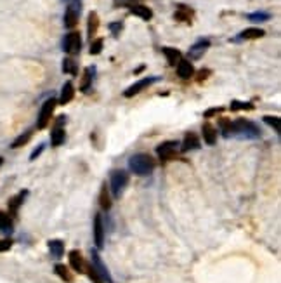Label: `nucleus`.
<instances>
[{"mask_svg":"<svg viewBox=\"0 0 281 283\" xmlns=\"http://www.w3.org/2000/svg\"><path fill=\"white\" fill-rule=\"evenodd\" d=\"M129 167L135 176H148L154 170V160L146 153H137V155L131 156Z\"/></svg>","mask_w":281,"mask_h":283,"instance_id":"obj_1","label":"nucleus"},{"mask_svg":"<svg viewBox=\"0 0 281 283\" xmlns=\"http://www.w3.org/2000/svg\"><path fill=\"white\" fill-rule=\"evenodd\" d=\"M231 136H242L246 139H257L261 136V129L245 118H238L233 122V127H231Z\"/></svg>","mask_w":281,"mask_h":283,"instance_id":"obj_2","label":"nucleus"},{"mask_svg":"<svg viewBox=\"0 0 281 283\" xmlns=\"http://www.w3.org/2000/svg\"><path fill=\"white\" fill-rule=\"evenodd\" d=\"M80 12H82V0H70L66 11H64V26L70 30H73L78 24Z\"/></svg>","mask_w":281,"mask_h":283,"instance_id":"obj_3","label":"nucleus"},{"mask_svg":"<svg viewBox=\"0 0 281 283\" xmlns=\"http://www.w3.org/2000/svg\"><path fill=\"white\" fill-rule=\"evenodd\" d=\"M56 104H57V101L54 99V97H51V99H47L44 104H42V108H40V113H38V120H37V129H45L49 124H51V118H52V113H54V108Z\"/></svg>","mask_w":281,"mask_h":283,"instance_id":"obj_4","label":"nucleus"},{"mask_svg":"<svg viewBox=\"0 0 281 283\" xmlns=\"http://www.w3.org/2000/svg\"><path fill=\"white\" fill-rule=\"evenodd\" d=\"M110 184H111V193H113V196H120L129 184V174L125 170H113L111 172Z\"/></svg>","mask_w":281,"mask_h":283,"instance_id":"obj_5","label":"nucleus"},{"mask_svg":"<svg viewBox=\"0 0 281 283\" xmlns=\"http://www.w3.org/2000/svg\"><path fill=\"white\" fill-rule=\"evenodd\" d=\"M80 49H82V37L78 32H70L63 38V51L70 56H75L78 54Z\"/></svg>","mask_w":281,"mask_h":283,"instance_id":"obj_6","label":"nucleus"},{"mask_svg":"<svg viewBox=\"0 0 281 283\" xmlns=\"http://www.w3.org/2000/svg\"><path fill=\"white\" fill-rule=\"evenodd\" d=\"M160 76H146V78H141L137 80L135 84H132L131 87H127L125 91H123V96L125 97H134L137 96L139 92H143L144 89H148L150 85H153L154 82H158Z\"/></svg>","mask_w":281,"mask_h":283,"instance_id":"obj_7","label":"nucleus"},{"mask_svg":"<svg viewBox=\"0 0 281 283\" xmlns=\"http://www.w3.org/2000/svg\"><path fill=\"white\" fill-rule=\"evenodd\" d=\"M92 267H94V271L97 273V275L103 278L104 283H113V278H111L110 271H108V267L104 266V263L101 261L99 254H97V250H92Z\"/></svg>","mask_w":281,"mask_h":283,"instance_id":"obj_8","label":"nucleus"},{"mask_svg":"<svg viewBox=\"0 0 281 283\" xmlns=\"http://www.w3.org/2000/svg\"><path fill=\"white\" fill-rule=\"evenodd\" d=\"M177 148H179L177 141H165V143H162L156 148V153H158L162 162H167V160L174 158V155L177 153Z\"/></svg>","mask_w":281,"mask_h":283,"instance_id":"obj_9","label":"nucleus"},{"mask_svg":"<svg viewBox=\"0 0 281 283\" xmlns=\"http://www.w3.org/2000/svg\"><path fill=\"white\" fill-rule=\"evenodd\" d=\"M210 47V40L208 38H200L198 42H194L193 45L189 47V51H187V57L193 61L200 59V57L205 54L206 51H208Z\"/></svg>","mask_w":281,"mask_h":283,"instance_id":"obj_10","label":"nucleus"},{"mask_svg":"<svg viewBox=\"0 0 281 283\" xmlns=\"http://www.w3.org/2000/svg\"><path fill=\"white\" fill-rule=\"evenodd\" d=\"M104 223H103V215L95 214L94 217V244L97 248L104 247Z\"/></svg>","mask_w":281,"mask_h":283,"instance_id":"obj_11","label":"nucleus"},{"mask_svg":"<svg viewBox=\"0 0 281 283\" xmlns=\"http://www.w3.org/2000/svg\"><path fill=\"white\" fill-rule=\"evenodd\" d=\"M64 122H66V118H64V116H59L57 122H56L54 131H52V134H51V144L54 148L61 146V144L64 143V127H63Z\"/></svg>","mask_w":281,"mask_h":283,"instance_id":"obj_12","label":"nucleus"},{"mask_svg":"<svg viewBox=\"0 0 281 283\" xmlns=\"http://www.w3.org/2000/svg\"><path fill=\"white\" fill-rule=\"evenodd\" d=\"M198 148H200V137L194 132H187L181 144V151L186 153V151H191V150H198Z\"/></svg>","mask_w":281,"mask_h":283,"instance_id":"obj_13","label":"nucleus"},{"mask_svg":"<svg viewBox=\"0 0 281 283\" xmlns=\"http://www.w3.org/2000/svg\"><path fill=\"white\" fill-rule=\"evenodd\" d=\"M202 134H203V141L206 144H210V146H214L217 143V129L210 124V122H205L202 125Z\"/></svg>","mask_w":281,"mask_h":283,"instance_id":"obj_14","label":"nucleus"},{"mask_svg":"<svg viewBox=\"0 0 281 283\" xmlns=\"http://www.w3.org/2000/svg\"><path fill=\"white\" fill-rule=\"evenodd\" d=\"M177 75L181 76V78L187 80L191 78V76L194 75V66L191 64L189 59H181L177 63Z\"/></svg>","mask_w":281,"mask_h":283,"instance_id":"obj_15","label":"nucleus"},{"mask_svg":"<svg viewBox=\"0 0 281 283\" xmlns=\"http://www.w3.org/2000/svg\"><path fill=\"white\" fill-rule=\"evenodd\" d=\"M70 264H72V267L75 269L76 273H85V267H87V264H85V261H83L82 254H80L78 250H72V252H70Z\"/></svg>","mask_w":281,"mask_h":283,"instance_id":"obj_16","label":"nucleus"},{"mask_svg":"<svg viewBox=\"0 0 281 283\" xmlns=\"http://www.w3.org/2000/svg\"><path fill=\"white\" fill-rule=\"evenodd\" d=\"M174 18L177 21H182V23H191V19H193V9L187 7V5H184V4H179Z\"/></svg>","mask_w":281,"mask_h":283,"instance_id":"obj_17","label":"nucleus"},{"mask_svg":"<svg viewBox=\"0 0 281 283\" xmlns=\"http://www.w3.org/2000/svg\"><path fill=\"white\" fill-rule=\"evenodd\" d=\"M131 14H134V16H139L141 19L144 21H150L151 18H153V11H151L148 5L144 4H135L131 7Z\"/></svg>","mask_w":281,"mask_h":283,"instance_id":"obj_18","label":"nucleus"},{"mask_svg":"<svg viewBox=\"0 0 281 283\" xmlns=\"http://www.w3.org/2000/svg\"><path fill=\"white\" fill-rule=\"evenodd\" d=\"M162 52L165 54L167 61L170 66H177V63L182 59V54L179 49H174V47H162Z\"/></svg>","mask_w":281,"mask_h":283,"instance_id":"obj_19","label":"nucleus"},{"mask_svg":"<svg viewBox=\"0 0 281 283\" xmlns=\"http://www.w3.org/2000/svg\"><path fill=\"white\" fill-rule=\"evenodd\" d=\"M97 30H99V16H97V12L95 11H92L91 14H89V19H87V33H89V37H91V40H94Z\"/></svg>","mask_w":281,"mask_h":283,"instance_id":"obj_20","label":"nucleus"},{"mask_svg":"<svg viewBox=\"0 0 281 283\" xmlns=\"http://www.w3.org/2000/svg\"><path fill=\"white\" fill-rule=\"evenodd\" d=\"M94 73H95L94 66H89V68H85V72H83L82 84H80V91H82V92H89V91H91L92 80H94Z\"/></svg>","mask_w":281,"mask_h":283,"instance_id":"obj_21","label":"nucleus"},{"mask_svg":"<svg viewBox=\"0 0 281 283\" xmlns=\"http://www.w3.org/2000/svg\"><path fill=\"white\" fill-rule=\"evenodd\" d=\"M75 97V87H73L72 82H66L61 89V96H59V104H68L70 101Z\"/></svg>","mask_w":281,"mask_h":283,"instance_id":"obj_22","label":"nucleus"},{"mask_svg":"<svg viewBox=\"0 0 281 283\" xmlns=\"http://www.w3.org/2000/svg\"><path fill=\"white\" fill-rule=\"evenodd\" d=\"M264 35H265V32L262 28H246L238 35V38L240 40H255V38H262Z\"/></svg>","mask_w":281,"mask_h":283,"instance_id":"obj_23","label":"nucleus"},{"mask_svg":"<svg viewBox=\"0 0 281 283\" xmlns=\"http://www.w3.org/2000/svg\"><path fill=\"white\" fill-rule=\"evenodd\" d=\"M49 250H51V254L54 255L56 259H59L64 252V244L61 240H51L49 242Z\"/></svg>","mask_w":281,"mask_h":283,"instance_id":"obj_24","label":"nucleus"},{"mask_svg":"<svg viewBox=\"0 0 281 283\" xmlns=\"http://www.w3.org/2000/svg\"><path fill=\"white\" fill-rule=\"evenodd\" d=\"M99 205L103 210H110L111 208V196H110V191H108L106 184L101 188V193H99Z\"/></svg>","mask_w":281,"mask_h":283,"instance_id":"obj_25","label":"nucleus"},{"mask_svg":"<svg viewBox=\"0 0 281 283\" xmlns=\"http://www.w3.org/2000/svg\"><path fill=\"white\" fill-rule=\"evenodd\" d=\"M54 271H56V275L59 276L61 280H64L66 283H72V282H73L72 273H70V269H68V267L64 266V264H56Z\"/></svg>","mask_w":281,"mask_h":283,"instance_id":"obj_26","label":"nucleus"},{"mask_svg":"<svg viewBox=\"0 0 281 283\" xmlns=\"http://www.w3.org/2000/svg\"><path fill=\"white\" fill-rule=\"evenodd\" d=\"M32 136H33V131H26V132H23V134H21V136H18L16 139L12 141L11 148H12V150H18V148L24 146V144H26L28 141L32 139Z\"/></svg>","mask_w":281,"mask_h":283,"instance_id":"obj_27","label":"nucleus"},{"mask_svg":"<svg viewBox=\"0 0 281 283\" xmlns=\"http://www.w3.org/2000/svg\"><path fill=\"white\" fill-rule=\"evenodd\" d=\"M246 19L252 21V23H262V21H269L271 19V14L269 12H262V11H257V12H252L246 16Z\"/></svg>","mask_w":281,"mask_h":283,"instance_id":"obj_28","label":"nucleus"},{"mask_svg":"<svg viewBox=\"0 0 281 283\" xmlns=\"http://www.w3.org/2000/svg\"><path fill=\"white\" fill-rule=\"evenodd\" d=\"M28 195V191H21L19 195H16L14 198L9 202V208H11V212L12 214H16L18 212V208H19V205L23 204V200H24V196Z\"/></svg>","mask_w":281,"mask_h":283,"instance_id":"obj_29","label":"nucleus"},{"mask_svg":"<svg viewBox=\"0 0 281 283\" xmlns=\"http://www.w3.org/2000/svg\"><path fill=\"white\" fill-rule=\"evenodd\" d=\"M63 72L70 73V75H76V63L72 59V57L63 59Z\"/></svg>","mask_w":281,"mask_h":283,"instance_id":"obj_30","label":"nucleus"},{"mask_svg":"<svg viewBox=\"0 0 281 283\" xmlns=\"http://www.w3.org/2000/svg\"><path fill=\"white\" fill-rule=\"evenodd\" d=\"M103 44H104L103 38L91 40V54H92V56H97V54H101V51H103Z\"/></svg>","mask_w":281,"mask_h":283,"instance_id":"obj_31","label":"nucleus"},{"mask_svg":"<svg viewBox=\"0 0 281 283\" xmlns=\"http://www.w3.org/2000/svg\"><path fill=\"white\" fill-rule=\"evenodd\" d=\"M11 217H9V214H5L4 210H0V231H7V229H11Z\"/></svg>","mask_w":281,"mask_h":283,"instance_id":"obj_32","label":"nucleus"},{"mask_svg":"<svg viewBox=\"0 0 281 283\" xmlns=\"http://www.w3.org/2000/svg\"><path fill=\"white\" fill-rule=\"evenodd\" d=\"M264 122H265L267 125H271V127H273L276 132H280V131H281V127H280V124H281V122H280V116L265 115V116H264Z\"/></svg>","mask_w":281,"mask_h":283,"instance_id":"obj_33","label":"nucleus"},{"mask_svg":"<svg viewBox=\"0 0 281 283\" xmlns=\"http://www.w3.org/2000/svg\"><path fill=\"white\" fill-rule=\"evenodd\" d=\"M231 127H233V122L227 118H221V131H222V136L224 137H229L231 136Z\"/></svg>","mask_w":281,"mask_h":283,"instance_id":"obj_34","label":"nucleus"},{"mask_svg":"<svg viewBox=\"0 0 281 283\" xmlns=\"http://www.w3.org/2000/svg\"><path fill=\"white\" fill-rule=\"evenodd\" d=\"M231 110H233V112H236V110H254V104L242 103V101H233V103H231Z\"/></svg>","mask_w":281,"mask_h":283,"instance_id":"obj_35","label":"nucleus"},{"mask_svg":"<svg viewBox=\"0 0 281 283\" xmlns=\"http://www.w3.org/2000/svg\"><path fill=\"white\" fill-rule=\"evenodd\" d=\"M85 273H87L89 278H91L94 283H104V282H103V278H101V276L94 271V267H92V266H87V267H85Z\"/></svg>","mask_w":281,"mask_h":283,"instance_id":"obj_36","label":"nucleus"},{"mask_svg":"<svg viewBox=\"0 0 281 283\" xmlns=\"http://www.w3.org/2000/svg\"><path fill=\"white\" fill-rule=\"evenodd\" d=\"M108 28H110V32L113 33V35L118 37L120 33H122V30H123V23H122V21H115V23H110V26H108Z\"/></svg>","mask_w":281,"mask_h":283,"instance_id":"obj_37","label":"nucleus"},{"mask_svg":"<svg viewBox=\"0 0 281 283\" xmlns=\"http://www.w3.org/2000/svg\"><path fill=\"white\" fill-rule=\"evenodd\" d=\"M141 0H113V4L116 5V7H129L131 9L132 5L139 4Z\"/></svg>","mask_w":281,"mask_h":283,"instance_id":"obj_38","label":"nucleus"},{"mask_svg":"<svg viewBox=\"0 0 281 283\" xmlns=\"http://www.w3.org/2000/svg\"><path fill=\"white\" fill-rule=\"evenodd\" d=\"M11 245H12L11 240H0V252L9 250V248H11Z\"/></svg>","mask_w":281,"mask_h":283,"instance_id":"obj_39","label":"nucleus"},{"mask_svg":"<svg viewBox=\"0 0 281 283\" xmlns=\"http://www.w3.org/2000/svg\"><path fill=\"white\" fill-rule=\"evenodd\" d=\"M42 151H44V144H40V146L37 148L35 151H33L32 155H30V160H35L37 156H38V155H40V153H42Z\"/></svg>","mask_w":281,"mask_h":283,"instance_id":"obj_40","label":"nucleus"},{"mask_svg":"<svg viewBox=\"0 0 281 283\" xmlns=\"http://www.w3.org/2000/svg\"><path fill=\"white\" fill-rule=\"evenodd\" d=\"M208 75H210V70H202V72L198 73V82H202V80H205Z\"/></svg>","mask_w":281,"mask_h":283,"instance_id":"obj_41","label":"nucleus"},{"mask_svg":"<svg viewBox=\"0 0 281 283\" xmlns=\"http://www.w3.org/2000/svg\"><path fill=\"white\" fill-rule=\"evenodd\" d=\"M219 112H222V108H212V110H208V112L205 113V116L206 118H210V116L215 115V113H219Z\"/></svg>","mask_w":281,"mask_h":283,"instance_id":"obj_42","label":"nucleus"},{"mask_svg":"<svg viewBox=\"0 0 281 283\" xmlns=\"http://www.w3.org/2000/svg\"><path fill=\"white\" fill-rule=\"evenodd\" d=\"M2 164H4V158H2V156H0V165H2Z\"/></svg>","mask_w":281,"mask_h":283,"instance_id":"obj_43","label":"nucleus"}]
</instances>
